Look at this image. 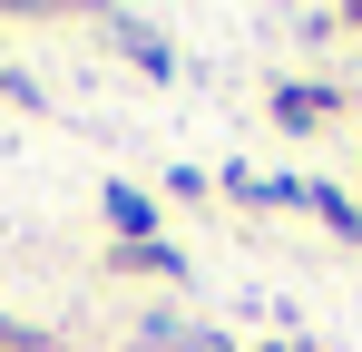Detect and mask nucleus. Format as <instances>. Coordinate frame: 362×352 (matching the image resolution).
Segmentation results:
<instances>
[{
	"instance_id": "nucleus-4",
	"label": "nucleus",
	"mask_w": 362,
	"mask_h": 352,
	"mask_svg": "<svg viewBox=\"0 0 362 352\" xmlns=\"http://www.w3.org/2000/svg\"><path fill=\"white\" fill-rule=\"evenodd\" d=\"M98 264H108V274H157V284H196L186 245H167V235H157V245H118V235H108V254H98Z\"/></svg>"
},
{
	"instance_id": "nucleus-1",
	"label": "nucleus",
	"mask_w": 362,
	"mask_h": 352,
	"mask_svg": "<svg viewBox=\"0 0 362 352\" xmlns=\"http://www.w3.org/2000/svg\"><path fill=\"white\" fill-rule=\"evenodd\" d=\"M264 108H274V127H284V137H313L323 117L353 108V88H333V78H274V98H264Z\"/></svg>"
},
{
	"instance_id": "nucleus-5",
	"label": "nucleus",
	"mask_w": 362,
	"mask_h": 352,
	"mask_svg": "<svg viewBox=\"0 0 362 352\" xmlns=\"http://www.w3.org/2000/svg\"><path fill=\"white\" fill-rule=\"evenodd\" d=\"M294 216H313L323 235H343V245H362V206L333 186V176H303V196H294Z\"/></svg>"
},
{
	"instance_id": "nucleus-6",
	"label": "nucleus",
	"mask_w": 362,
	"mask_h": 352,
	"mask_svg": "<svg viewBox=\"0 0 362 352\" xmlns=\"http://www.w3.org/2000/svg\"><path fill=\"white\" fill-rule=\"evenodd\" d=\"M157 186H167V196H186V206H196V196H216V176H206V167H167Z\"/></svg>"
},
{
	"instance_id": "nucleus-8",
	"label": "nucleus",
	"mask_w": 362,
	"mask_h": 352,
	"mask_svg": "<svg viewBox=\"0 0 362 352\" xmlns=\"http://www.w3.org/2000/svg\"><path fill=\"white\" fill-rule=\"evenodd\" d=\"M255 352H303V343H255Z\"/></svg>"
},
{
	"instance_id": "nucleus-3",
	"label": "nucleus",
	"mask_w": 362,
	"mask_h": 352,
	"mask_svg": "<svg viewBox=\"0 0 362 352\" xmlns=\"http://www.w3.org/2000/svg\"><path fill=\"white\" fill-rule=\"evenodd\" d=\"M98 30L127 49V69H147V78H177V40H167V30H147V20H127V10H98Z\"/></svg>"
},
{
	"instance_id": "nucleus-7",
	"label": "nucleus",
	"mask_w": 362,
	"mask_h": 352,
	"mask_svg": "<svg viewBox=\"0 0 362 352\" xmlns=\"http://www.w3.org/2000/svg\"><path fill=\"white\" fill-rule=\"evenodd\" d=\"M0 98H10V108H40V88H30V78H20L10 59H0Z\"/></svg>"
},
{
	"instance_id": "nucleus-2",
	"label": "nucleus",
	"mask_w": 362,
	"mask_h": 352,
	"mask_svg": "<svg viewBox=\"0 0 362 352\" xmlns=\"http://www.w3.org/2000/svg\"><path fill=\"white\" fill-rule=\"evenodd\" d=\"M98 216H108V225H118V245H157V216H167V206H157V196H147V186H127V176H108V186H98Z\"/></svg>"
}]
</instances>
